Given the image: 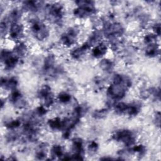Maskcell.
<instances>
[{
  "instance_id": "6da1fadb",
  "label": "cell",
  "mask_w": 161,
  "mask_h": 161,
  "mask_svg": "<svg viewBox=\"0 0 161 161\" xmlns=\"http://www.w3.org/2000/svg\"><path fill=\"white\" fill-rule=\"evenodd\" d=\"M132 85L131 79L121 74L114 75L110 85L106 91V95L113 105L122 99L126 94Z\"/></svg>"
},
{
  "instance_id": "7a4b0ae2",
  "label": "cell",
  "mask_w": 161,
  "mask_h": 161,
  "mask_svg": "<svg viewBox=\"0 0 161 161\" xmlns=\"http://www.w3.org/2000/svg\"><path fill=\"white\" fill-rule=\"evenodd\" d=\"M76 7L73 9L75 17L79 19H86L96 14L95 3L92 1H77L75 2Z\"/></svg>"
},
{
  "instance_id": "3957f363",
  "label": "cell",
  "mask_w": 161,
  "mask_h": 161,
  "mask_svg": "<svg viewBox=\"0 0 161 161\" xmlns=\"http://www.w3.org/2000/svg\"><path fill=\"white\" fill-rule=\"evenodd\" d=\"M29 28L33 36L38 41H43L50 35L48 26L39 19H31L29 23Z\"/></svg>"
},
{
  "instance_id": "277c9868",
  "label": "cell",
  "mask_w": 161,
  "mask_h": 161,
  "mask_svg": "<svg viewBox=\"0 0 161 161\" xmlns=\"http://www.w3.org/2000/svg\"><path fill=\"white\" fill-rule=\"evenodd\" d=\"M45 12L47 18L53 23L60 25L64 17V8L62 4L55 2L45 6Z\"/></svg>"
},
{
  "instance_id": "5b68a950",
  "label": "cell",
  "mask_w": 161,
  "mask_h": 161,
  "mask_svg": "<svg viewBox=\"0 0 161 161\" xmlns=\"http://www.w3.org/2000/svg\"><path fill=\"white\" fill-rule=\"evenodd\" d=\"M113 107L117 114H124L129 116H136L141 110V104L136 102L126 103L118 101L115 103Z\"/></svg>"
},
{
  "instance_id": "8992f818",
  "label": "cell",
  "mask_w": 161,
  "mask_h": 161,
  "mask_svg": "<svg viewBox=\"0 0 161 161\" xmlns=\"http://www.w3.org/2000/svg\"><path fill=\"white\" fill-rule=\"evenodd\" d=\"M111 138L113 140L120 142L127 147L134 145L136 140L135 133L128 129H119L115 131L112 134Z\"/></svg>"
},
{
  "instance_id": "52a82bcc",
  "label": "cell",
  "mask_w": 161,
  "mask_h": 161,
  "mask_svg": "<svg viewBox=\"0 0 161 161\" xmlns=\"http://www.w3.org/2000/svg\"><path fill=\"white\" fill-rule=\"evenodd\" d=\"M102 33L108 39L117 40L124 33V28L118 22H106L103 25Z\"/></svg>"
},
{
  "instance_id": "ba28073f",
  "label": "cell",
  "mask_w": 161,
  "mask_h": 161,
  "mask_svg": "<svg viewBox=\"0 0 161 161\" xmlns=\"http://www.w3.org/2000/svg\"><path fill=\"white\" fill-rule=\"evenodd\" d=\"M80 35V30L76 26L67 28L61 35L60 41L61 44L65 47H71L76 44Z\"/></svg>"
},
{
  "instance_id": "9c48e42d",
  "label": "cell",
  "mask_w": 161,
  "mask_h": 161,
  "mask_svg": "<svg viewBox=\"0 0 161 161\" xmlns=\"http://www.w3.org/2000/svg\"><path fill=\"white\" fill-rule=\"evenodd\" d=\"M19 58L13 50L3 49L1 52V60L6 70H12L19 64Z\"/></svg>"
},
{
  "instance_id": "30bf717a",
  "label": "cell",
  "mask_w": 161,
  "mask_h": 161,
  "mask_svg": "<svg viewBox=\"0 0 161 161\" xmlns=\"http://www.w3.org/2000/svg\"><path fill=\"white\" fill-rule=\"evenodd\" d=\"M37 96L42 101V105L48 108L54 103V96L49 85H43L37 92Z\"/></svg>"
},
{
  "instance_id": "8fae6325",
  "label": "cell",
  "mask_w": 161,
  "mask_h": 161,
  "mask_svg": "<svg viewBox=\"0 0 161 161\" xmlns=\"http://www.w3.org/2000/svg\"><path fill=\"white\" fill-rule=\"evenodd\" d=\"M72 154L69 155L70 160H83L84 154V142L81 138L76 137L72 140Z\"/></svg>"
},
{
  "instance_id": "7c38bea8",
  "label": "cell",
  "mask_w": 161,
  "mask_h": 161,
  "mask_svg": "<svg viewBox=\"0 0 161 161\" xmlns=\"http://www.w3.org/2000/svg\"><path fill=\"white\" fill-rule=\"evenodd\" d=\"M25 28L23 24L20 21L11 24L9 27L8 35L9 38L13 41H18L24 36Z\"/></svg>"
},
{
  "instance_id": "4fadbf2b",
  "label": "cell",
  "mask_w": 161,
  "mask_h": 161,
  "mask_svg": "<svg viewBox=\"0 0 161 161\" xmlns=\"http://www.w3.org/2000/svg\"><path fill=\"white\" fill-rule=\"evenodd\" d=\"M55 58L53 55H47L43 61L42 71L44 74L48 76H53L57 75L58 69L55 67Z\"/></svg>"
},
{
  "instance_id": "5bb4252c",
  "label": "cell",
  "mask_w": 161,
  "mask_h": 161,
  "mask_svg": "<svg viewBox=\"0 0 161 161\" xmlns=\"http://www.w3.org/2000/svg\"><path fill=\"white\" fill-rule=\"evenodd\" d=\"M9 101L15 108L18 109L25 108L27 104L26 100L22 93L17 89L11 92L9 96Z\"/></svg>"
},
{
  "instance_id": "9a60e30c",
  "label": "cell",
  "mask_w": 161,
  "mask_h": 161,
  "mask_svg": "<svg viewBox=\"0 0 161 161\" xmlns=\"http://www.w3.org/2000/svg\"><path fill=\"white\" fill-rule=\"evenodd\" d=\"M108 45L104 42H100L91 48V55L97 59L103 58L107 54Z\"/></svg>"
},
{
  "instance_id": "2e32d148",
  "label": "cell",
  "mask_w": 161,
  "mask_h": 161,
  "mask_svg": "<svg viewBox=\"0 0 161 161\" xmlns=\"http://www.w3.org/2000/svg\"><path fill=\"white\" fill-rule=\"evenodd\" d=\"M91 48L90 45L86 42L79 47L73 48L70 52V55L74 60H79L82 58Z\"/></svg>"
},
{
  "instance_id": "e0dca14e",
  "label": "cell",
  "mask_w": 161,
  "mask_h": 161,
  "mask_svg": "<svg viewBox=\"0 0 161 161\" xmlns=\"http://www.w3.org/2000/svg\"><path fill=\"white\" fill-rule=\"evenodd\" d=\"M18 84V81L16 77H3L1 78V86L3 89L6 91H9L10 92L16 89L17 86Z\"/></svg>"
},
{
  "instance_id": "ac0fdd59",
  "label": "cell",
  "mask_w": 161,
  "mask_h": 161,
  "mask_svg": "<svg viewBox=\"0 0 161 161\" xmlns=\"http://www.w3.org/2000/svg\"><path fill=\"white\" fill-rule=\"evenodd\" d=\"M43 2L35 1H26L23 3L22 10L30 13H36L38 11L43 4Z\"/></svg>"
},
{
  "instance_id": "d6986e66",
  "label": "cell",
  "mask_w": 161,
  "mask_h": 161,
  "mask_svg": "<svg viewBox=\"0 0 161 161\" xmlns=\"http://www.w3.org/2000/svg\"><path fill=\"white\" fill-rule=\"evenodd\" d=\"M160 52L159 45L157 43L145 45V55L150 58L156 57Z\"/></svg>"
},
{
  "instance_id": "ffe728a7",
  "label": "cell",
  "mask_w": 161,
  "mask_h": 161,
  "mask_svg": "<svg viewBox=\"0 0 161 161\" xmlns=\"http://www.w3.org/2000/svg\"><path fill=\"white\" fill-rule=\"evenodd\" d=\"M99 67L103 71L107 73H110L114 69V64L111 60L103 58L99 62Z\"/></svg>"
},
{
  "instance_id": "44dd1931",
  "label": "cell",
  "mask_w": 161,
  "mask_h": 161,
  "mask_svg": "<svg viewBox=\"0 0 161 161\" xmlns=\"http://www.w3.org/2000/svg\"><path fill=\"white\" fill-rule=\"evenodd\" d=\"M64 155V148L60 145L55 144L50 149V156L52 159H62V157H63Z\"/></svg>"
},
{
  "instance_id": "7402d4cb",
  "label": "cell",
  "mask_w": 161,
  "mask_h": 161,
  "mask_svg": "<svg viewBox=\"0 0 161 161\" xmlns=\"http://www.w3.org/2000/svg\"><path fill=\"white\" fill-rule=\"evenodd\" d=\"M48 125L50 128L54 131L62 130V118L56 116L48 119Z\"/></svg>"
},
{
  "instance_id": "603a6c76",
  "label": "cell",
  "mask_w": 161,
  "mask_h": 161,
  "mask_svg": "<svg viewBox=\"0 0 161 161\" xmlns=\"http://www.w3.org/2000/svg\"><path fill=\"white\" fill-rule=\"evenodd\" d=\"M35 156L39 160H43L47 156V147L45 143L40 144L35 151Z\"/></svg>"
},
{
  "instance_id": "cb8c5ba5",
  "label": "cell",
  "mask_w": 161,
  "mask_h": 161,
  "mask_svg": "<svg viewBox=\"0 0 161 161\" xmlns=\"http://www.w3.org/2000/svg\"><path fill=\"white\" fill-rule=\"evenodd\" d=\"M57 99L61 104H66L69 103L72 100L71 95L67 92H60L57 95Z\"/></svg>"
},
{
  "instance_id": "d4e9b609",
  "label": "cell",
  "mask_w": 161,
  "mask_h": 161,
  "mask_svg": "<svg viewBox=\"0 0 161 161\" xmlns=\"http://www.w3.org/2000/svg\"><path fill=\"white\" fill-rule=\"evenodd\" d=\"M21 125V121L19 119H11L9 121H8L4 125H5V127L7 128L8 129L13 130L19 127Z\"/></svg>"
},
{
  "instance_id": "484cf974",
  "label": "cell",
  "mask_w": 161,
  "mask_h": 161,
  "mask_svg": "<svg viewBox=\"0 0 161 161\" xmlns=\"http://www.w3.org/2000/svg\"><path fill=\"white\" fill-rule=\"evenodd\" d=\"M108 112V108H103L97 110H95L92 113V117L95 119H100L104 118Z\"/></svg>"
},
{
  "instance_id": "4316f807",
  "label": "cell",
  "mask_w": 161,
  "mask_h": 161,
  "mask_svg": "<svg viewBox=\"0 0 161 161\" xmlns=\"http://www.w3.org/2000/svg\"><path fill=\"white\" fill-rule=\"evenodd\" d=\"M87 148H88L89 152H90L92 153H94L98 149V144L96 142L92 141L88 145Z\"/></svg>"
},
{
  "instance_id": "83f0119b",
  "label": "cell",
  "mask_w": 161,
  "mask_h": 161,
  "mask_svg": "<svg viewBox=\"0 0 161 161\" xmlns=\"http://www.w3.org/2000/svg\"><path fill=\"white\" fill-rule=\"evenodd\" d=\"M153 33L155 34L157 36H159L160 35V23H155L152 26Z\"/></svg>"
},
{
  "instance_id": "f1b7e54d",
  "label": "cell",
  "mask_w": 161,
  "mask_h": 161,
  "mask_svg": "<svg viewBox=\"0 0 161 161\" xmlns=\"http://www.w3.org/2000/svg\"><path fill=\"white\" fill-rule=\"evenodd\" d=\"M154 121L155 123L156 126H160V112H156V113L154 115Z\"/></svg>"
}]
</instances>
